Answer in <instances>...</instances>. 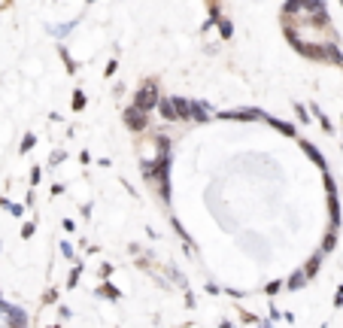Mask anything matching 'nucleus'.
Here are the masks:
<instances>
[{
	"mask_svg": "<svg viewBox=\"0 0 343 328\" xmlns=\"http://www.w3.org/2000/svg\"><path fill=\"white\" fill-rule=\"evenodd\" d=\"M158 113L164 122H179V113H176V100L173 98H161L158 100Z\"/></svg>",
	"mask_w": 343,
	"mask_h": 328,
	"instance_id": "nucleus-5",
	"label": "nucleus"
},
{
	"mask_svg": "<svg viewBox=\"0 0 343 328\" xmlns=\"http://www.w3.org/2000/svg\"><path fill=\"white\" fill-rule=\"evenodd\" d=\"M82 106H85V95L76 92V95H73V110H82Z\"/></svg>",
	"mask_w": 343,
	"mask_h": 328,
	"instance_id": "nucleus-24",
	"label": "nucleus"
},
{
	"mask_svg": "<svg viewBox=\"0 0 343 328\" xmlns=\"http://www.w3.org/2000/svg\"><path fill=\"white\" fill-rule=\"evenodd\" d=\"M301 149H304V152H307V155H310V161L316 164V167H322V170H328V164H325V155H322V152H319V149H316V146H313L310 140H301Z\"/></svg>",
	"mask_w": 343,
	"mask_h": 328,
	"instance_id": "nucleus-6",
	"label": "nucleus"
},
{
	"mask_svg": "<svg viewBox=\"0 0 343 328\" xmlns=\"http://www.w3.org/2000/svg\"><path fill=\"white\" fill-rule=\"evenodd\" d=\"M334 243H337V228L331 225V231L325 234V243H322V252H331V249H334Z\"/></svg>",
	"mask_w": 343,
	"mask_h": 328,
	"instance_id": "nucleus-13",
	"label": "nucleus"
},
{
	"mask_svg": "<svg viewBox=\"0 0 343 328\" xmlns=\"http://www.w3.org/2000/svg\"><path fill=\"white\" fill-rule=\"evenodd\" d=\"M298 9H304V0H285V3H282V15H292V12H298Z\"/></svg>",
	"mask_w": 343,
	"mask_h": 328,
	"instance_id": "nucleus-15",
	"label": "nucleus"
},
{
	"mask_svg": "<svg viewBox=\"0 0 343 328\" xmlns=\"http://www.w3.org/2000/svg\"><path fill=\"white\" fill-rule=\"evenodd\" d=\"M122 119H125V125H128L131 131H146V125H149L146 110H140L137 103H134V106H128V110L122 113Z\"/></svg>",
	"mask_w": 343,
	"mask_h": 328,
	"instance_id": "nucleus-2",
	"label": "nucleus"
},
{
	"mask_svg": "<svg viewBox=\"0 0 343 328\" xmlns=\"http://www.w3.org/2000/svg\"><path fill=\"white\" fill-rule=\"evenodd\" d=\"M6 310H9V304H6V301H3V298H0V313H3V316H6Z\"/></svg>",
	"mask_w": 343,
	"mask_h": 328,
	"instance_id": "nucleus-31",
	"label": "nucleus"
},
{
	"mask_svg": "<svg viewBox=\"0 0 343 328\" xmlns=\"http://www.w3.org/2000/svg\"><path fill=\"white\" fill-rule=\"evenodd\" d=\"M304 9H310V12H325V0H304Z\"/></svg>",
	"mask_w": 343,
	"mask_h": 328,
	"instance_id": "nucleus-20",
	"label": "nucleus"
},
{
	"mask_svg": "<svg viewBox=\"0 0 343 328\" xmlns=\"http://www.w3.org/2000/svg\"><path fill=\"white\" fill-rule=\"evenodd\" d=\"M98 292H101V295H106V298H112V301H119V289H112L109 283H103V286H98Z\"/></svg>",
	"mask_w": 343,
	"mask_h": 328,
	"instance_id": "nucleus-19",
	"label": "nucleus"
},
{
	"mask_svg": "<svg viewBox=\"0 0 343 328\" xmlns=\"http://www.w3.org/2000/svg\"><path fill=\"white\" fill-rule=\"evenodd\" d=\"M310 113H313V116H316V119H319V122H322V128H325V131H328V134L334 131V128H331V122H328V119H325V116H322V110H319V106H316V103H310Z\"/></svg>",
	"mask_w": 343,
	"mask_h": 328,
	"instance_id": "nucleus-16",
	"label": "nucleus"
},
{
	"mask_svg": "<svg viewBox=\"0 0 343 328\" xmlns=\"http://www.w3.org/2000/svg\"><path fill=\"white\" fill-rule=\"evenodd\" d=\"M61 252H64L67 259H73V246H70V243H61Z\"/></svg>",
	"mask_w": 343,
	"mask_h": 328,
	"instance_id": "nucleus-28",
	"label": "nucleus"
},
{
	"mask_svg": "<svg viewBox=\"0 0 343 328\" xmlns=\"http://www.w3.org/2000/svg\"><path fill=\"white\" fill-rule=\"evenodd\" d=\"M36 183H40V167H34V170H31V186H36Z\"/></svg>",
	"mask_w": 343,
	"mask_h": 328,
	"instance_id": "nucleus-29",
	"label": "nucleus"
},
{
	"mask_svg": "<svg viewBox=\"0 0 343 328\" xmlns=\"http://www.w3.org/2000/svg\"><path fill=\"white\" fill-rule=\"evenodd\" d=\"M340 3H343V0H340Z\"/></svg>",
	"mask_w": 343,
	"mask_h": 328,
	"instance_id": "nucleus-33",
	"label": "nucleus"
},
{
	"mask_svg": "<svg viewBox=\"0 0 343 328\" xmlns=\"http://www.w3.org/2000/svg\"><path fill=\"white\" fill-rule=\"evenodd\" d=\"M328 213H331V225L340 228V201H337V192H328Z\"/></svg>",
	"mask_w": 343,
	"mask_h": 328,
	"instance_id": "nucleus-8",
	"label": "nucleus"
},
{
	"mask_svg": "<svg viewBox=\"0 0 343 328\" xmlns=\"http://www.w3.org/2000/svg\"><path fill=\"white\" fill-rule=\"evenodd\" d=\"M192 119H195V122H209V116H206L204 103H195V100H192Z\"/></svg>",
	"mask_w": 343,
	"mask_h": 328,
	"instance_id": "nucleus-12",
	"label": "nucleus"
},
{
	"mask_svg": "<svg viewBox=\"0 0 343 328\" xmlns=\"http://www.w3.org/2000/svg\"><path fill=\"white\" fill-rule=\"evenodd\" d=\"M36 231V225L34 222H28V225H25V228H22V237H25V240H28V237H31V234H34Z\"/></svg>",
	"mask_w": 343,
	"mask_h": 328,
	"instance_id": "nucleus-27",
	"label": "nucleus"
},
{
	"mask_svg": "<svg viewBox=\"0 0 343 328\" xmlns=\"http://www.w3.org/2000/svg\"><path fill=\"white\" fill-rule=\"evenodd\" d=\"M6 322H9V325H28V313H25L22 307H9V310H6Z\"/></svg>",
	"mask_w": 343,
	"mask_h": 328,
	"instance_id": "nucleus-9",
	"label": "nucleus"
},
{
	"mask_svg": "<svg viewBox=\"0 0 343 328\" xmlns=\"http://www.w3.org/2000/svg\"><path fill=\"white\" fill-rule=\"evenodd\" d=\"M0 207H6L12 216H25V207H22V204H12V201H6V197H0Z\"/></svg>",
	"mask_w": 343,
	"mask_h": 328,
	"instance_id": "nucleus-14",
	"label": "nucleus"
},
{
	"mask_svg": "<svg viewBox=\"0 0 343 328\" xmlns=\"http://www.w3.org/2000/svg\"><path fill=\"white\" fill-rule=\"evenodd\" d=\"M295 110H298V119H301V122L307 125V122H310V116H307V106H301V103H295Z\"/></svg>",
	"mask_w": 343,
	"mask_h": 328,
	"instance_id": "nucleus-25",
	"label": "nucleus"
},
{
	"mask_svg": "<svg viewBox=\"0 0 343 328\" xmlns=\"http://www.w3.org/2000/svg\"><path fill=\"white\" fill-rule=\"evenodd\" d=\"M61 58H64V64H67V73H76V61L67 55V49H64V46H61Z\"/></svg>",
	"mask_w": 343,
	"mask_h": 328,
	"instance_id": "nucleus-23",
	"label": "nucleus"
},
{
	"mask_svg": "<svg viewBox=\"0 0 343 328\" xmlns=\"http://www.w3.org/2000/svg\"><path fill=\"white\" fill-rule=\"evenodd\" d=\"M158 183H161V197L164 201H170V155H167V149L161 152V158H158Z\"/></svg>",
	"mask_w": 343,
	"mask_h": 328,
	"instance_id": "nucleus-1",
	"label": "nucleus"
},
{
	"mask_svg": "<svg viewBox=\"0 0 343 328\" xmlns=\"http://www.w3.org/2000/svg\"><path fill=\"white\" fill-rule=\"evenodd\" d=\"M34 143H36L34 134H25V140H22V152H31V149H34Z\"/></svg>",
	"mask_w": 343,
	"mask_h": 328,
	"instance_id": "nucleus-22",
	"label": "nucleus"
},
{
	"mask_svg": "<svg viewBox=\"0 0 343 328\" xmlns=\"http://www.w3.org/2000/svg\"><path fill=\"white\" fill-rule=\"evenodd\" d=\"M219 33H222V40H231L234 37V25L225 22V19H219Z\"/></svg>",
	"mask_w": 343,
	"mask_h": 328,
	"instance_id": "nucleus-17",
	"label": "nucleus"
},
{
	"mask_svg": "<svg viewBox=\"0 0 343 328\" xmlns=\"http://www.w3.org/2000/svg\"><path fill=\"white\" fill-rule=\"evenodd\" d=\"M88 3H94V0H88Z\"/></svg>",
	"mask_w": 343,
	"mask_h": 328,
	"instance_id": "nucleus-32",
	"label": "nucleus"
},
{
	"mask_svg": "<svg viewBox=\"0 0 343 328\" xmlns=\"http://www.w3.org/2000/svg\"><path fill=\"white\" fill-rule=\"evenodd\" d=\"M134 103H137L140 110H152V106H158V92H155V82H143L137 92V98H134Z\"/></svg>",
	"mask_w": 343,
	"mask_h": 328,
	"instance_id": "nucleus-3",
	"label": "nucleus"
},
{
	"mask_svg": "<svg viewBox=\"0 0 343 328\" xmlns=\"http://www.w3.org/2000/svg\"><path fill=\"white\" fill-rule=\"evenodd\" d=\"M319 264H322V256H313V259L307 262V267H304L307 277H316V274H319Z\"/></svg>",
	"mask_w": 343,
	"mask_h": 328,
	"instance_id": "nucleus-18",
	"label": "nucleus"
},
{
	"mask_svg": "<svg viewBox=\"0 0 343 328\" xmlns=\"http://www.w3.org/2000/svg\"><path fill=\"white\" fill-rule=\"evenodd\" d=\"M219 119H237V122H255L264 119L261 110H234V113H219Z\"/></svg>",
	"mask_w": 343,
	"mask_h": 328,
	"instance_id": "nucleus-4",
	"label": "nucleus"
},
{
	"mask_svg": "<svg viewBox=\"0 0 343 328\" xmlns=\"http://www.w3.org/2000/svg\"><path fill=\"white\" fill-rule=\"evenodd\" d=\"M340 304H343V286L337 289V295H334V307H340Z\"/></svg>",
	"mask_w": 343,
	"mask_h": 328,
	"instance_id": "nucleus-30",
	"label": "nucleus"
},
{
	"mask_svg": "<svg viewBox=\"0 0 343 328\" xmlns=\"http://www.w3.org/2000/svg\"><path fill=\"white\" fill-rule=\"evenodd\" d=\"M176 100V113H179V119H192V100L185 98H173Z\"/></svg>",
	"mask_w": 343,
	"mask_h": 328,
	"instance_id": "nucleus-11",
	"label": "nucleus"
},
{
	"mask_svg": "<svg viewBox=\"0 0 343 328\" xmlns=\"http://www.w3.org/2000/svg\"><path fill=\"white\" fill-rule=\"evenodd\" d=\"M264 119H268V122L274 125L276 131L285 134V137H295V125H289V122H279V119H274V116H264Z\"/></svg>",
	"mask_w": 343,
	"mask_h": 328,
	"instance_id": "nucleus-10",
	"label": "nucleus"
},
{
	"mask_svg": "<svg viewBox=\"0 0 343 328\" xmlns=\"http://www.w3.org/2000/svg\"><path fill=\"white\" fill-rule=\"evenodd\" d=\"M325 189H328V192H337V183H334L331 173H325Z\"/></svg>",
	"mask_w": 343,
	"mask_h": 328,
	"instance_id": "nucleus-26",
	"label": "nucleus"
},
{
	"mask_svg": "<svg viewBox=\"0 0 343 328\" xmlns=\"http://www.w3.org/2000/svg\"><path fill=\"white\" fill-rule=\"evenodd\" d=\"M79 274H82V264H76V267L70 270V277H67V289H73V286L79 283Z\"/></svg>",
	"mask_w": 343,
	"mask_h": 328,
	"instance_id": "nucleus-21",
	"label": "nucleus"
},
{
	"mask_svg": "<svg viewBox=\"0 0 343 328\" xmlns=\"http://www.w3.org/2000/svg\"><path fill=\"white\" fill-rule=\"evenodd\" d=\"M307 280H310L307 270H295V274L285 280V289H289V292H298V289H304V286H307Z\"/></svg>",
	"mask_w": 343,
	"mask_h": 328,
	"instance_id": "nucleus-7",
	"label": "nucleus"
}]
</instances>
